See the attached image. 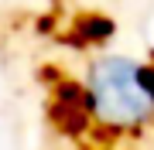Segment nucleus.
Instances as JSON below:
<instances>
[{"instance_id":"obj_2","label":"nucleus","mask_w":154,"mask_h":150,"mask_svg":"<svg viewBox=\"0 0 154 150\" xmlns=\"http://www.w3.org/2000/svg\"><path fill=\"white\" fill-rule=\"evenodd\" d=\"M116 38V21L99 10H82L72 17L69 31L58 34V41L65 48H75V51H86V48H103L106 41Z\"/></svg>"},{"instance_id":"obj_3","label":"nucleus","mask_w":154,"mask_h":150,"mask_svg":"<svg viewBox=\"0 0 154 150\" xmlns=\"http://www.w3.org/2000/svg\"><path fill=\"white\" fill-rule=\"evenodd\" d=\"M48 123L58 130L62 137H69V140H82V137L93 133L96 116H93V106H72V102L48 99Z\"/></svg>"},{"instance_id":"obj_1","label":"nucleus","mask_w":154,"mask_h":150,"mask_svg":"<svg viewBox=\"0 0 154 150\" xmlns=\"http://www.w3.org/2000/svg\"><path fill=\"white\" fill-rule=\"evenodd\" d=\"M89 102L96 123H113L137 137L140 126L154 119V102L140 85V65L123 55H103L86 72Z\"/></svg>"},{"instance_id":"obj_7","label":"nucleus","mask_w":154,"mask_h":150,"mask_svg":"<svg viewBox=\"0 0 154 150\" xmlns=\"http://www.w3.org/2000/svg\"><path fill=\"white\" fill-rule=\"evenodd\" d=\"M34 31H38L41 38L55 34V31H58V28H55V14H45V17H38V21H34Z\"/></svg>"},{"instance_id":"obj_4","label":"nucleus","mask_w":154,"mask_h":150,"mask_svg":"<svg viewBox=\"0 0 154 150\" xmlns=\"http://www.w3.org/2000/svg\"><path fill=\"white\" fill-rule=\"evenodd\" d=\"M51 92V99H58V102H72V106H93L89 102V85H86V78L79 82L75 75H65L62 82L55 85V89H48Z\"/></svg>"},{"instance_id":"obj_6","label":"nucleus","mask_w":154,"mask_h":150,"mask_svg":"<svg viewBox=\"0 0 154 150\" xmlns=\"http://www.w3.org/2000/svg\"><path fill=\"white\" fill-rule=\"evenodd\" d=\"M140 85L147 89L151 102H154V61H144V65H140Z\"/></svg>"},{"instance_id":"obj_8","label":"nucleus","mask_w":154,"mask_h":150,"mask_svg":"<svg viewBox=\"0 0 154 150\" xmlns=\"http://www.w3.org/2000/svg\"><path fill=\"white\" fill-rule=\"evenodd\" d=\"M147 55H151V61H154V48H151V51H147Z\"/></svg>"},{"instance_id":"obj_5","label":"nucleus","mask_w":154,"mask_h":150,"mask_svg":"<svg viewBox=\"0 0 154 150\" xmlns=\"http://www.w3.org/2000/svg\"><path fill=\"white\" fill-rule=\"evenodd\" d=\"M38 78H41V85H45V89H55L62 78H65V72H62L58 65H41V68H38Z\"/></svg>"}]
</instances>
